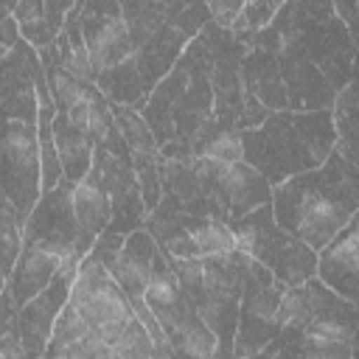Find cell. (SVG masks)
Wrapping results in <instances>:
<instances>
[{
    "instance_id": "cell-1",
    "label": "cell",
    "mask_w": 359,
    "mask_h": 359,
    "mask_svg": "<svg viewBox=\"0 0 359 359\" xmlns=\"http://www.w3.org/2000/svg\"><path fill=\"white\" fill-rule=\"evenodd\" d=\"M275 222L314 252L328 247L359 210V165L334 149L314 171L272 188Z\"/></svg>"
},
{
    "instance_id": "cell-2",
    "label": "cell",
    "mask_w": 359,
    "mask_h": 359,
    "mask_svg": "<svg viewBox=\"0 0 359 359\" xmlns=\"http://www.w3.org/2000/svg\"><path fill=\"white\" fill-rule=\"evenodd\" d=\"M244 163L258 168L269 185L314 171L337 149L334 109L272 112L258 129L241 132Z\"/></svg>"
},
{
    "instance_id": "cell-3",
    "label": "cell",
    "mask_w": 359,
    "mask_h": 359,
    "mask_svg": "<svg viewBox=\"0 0 359 359\" xmlns=\"http://www.w3.org/2000/svg\"><path fill=\"white\" fill-rule=\"evenodd\" d=\"M230 230L236 236V250L264 264L280 283L300 286L311 278H317L320 252H314L300 238L289 236L278 222L272 202L230 222Z\"/></svg>"
},
{
    "instance_id": "cell-4",
    "label": "cell",
    "mask_w": 359,
    "mask_h": 359,
    "mask_svg": "<svg viewBox=\"0 0 359 359\" xmlns=\"http://www.w3.org/2000/svg\"><path fill=\"white\" fill-rule=\"evenodd\" d=\"M286 283H280L264 264L250 258L241 306H238V334H236V356L252 359L264 348L280 339V297Z\"/></svg>"
},
{
    "instance_id": "cell-5",
    "label": "cell",
    "mask_w": 359,
    "mask_h": 359,
    "mask_svg": "<svg viewBox=\"0 0 359 359\" xmlns=\"http://www.w3.org/2000/svg\"><path fill=\"white\" fill-rule=\"evenodd\" d=\"M84 320L87 325L101 334L109 345L121 337V331L129 325V320L135 317L129 297L123 294V289L115 283V278L109 275V269L104 264H98L95 258H84L73 286H70V300H67Z\"/></svg>"
},
{
    "instance_id": "cell-6",
    "label": "cell",
    "mask_w": 359,
    "mask_h": 359,
    "mask_svg": "<svg viewBox=\"0 0 359 359\" xmlns=\"http://www.w3.org/2000/svg\"><path fill=\"white\" fill-rule=\"evenodd\" d=\"M42 154L36 123L8 121L3 135V196L20 210L22 222L42 199Z\"/></svg>"
},
{
    "instance_id": "cell-7",
    "label": "cell",
    "mask_w": 359,
    "mask_h": 359,
    "mask_svg": "<svg viewBox=\"0 0 359 359\" xmlns=\"http://www.w3.org/2000/svg\"><path fill=\"white\" fill-rule=\"evenodd\" d=\"M81 34L98 73L112 70L135 56V45L123 20V6L112 0H93L79 6Z\"/></svg>"
},
{
    "instance_id": "cell-8",
    "label": "cell",
    "mask_w": 359,
    "mask_h": 359,
    "mask_svg": "<svg viewBox=\"0 0 359 359\" xmlns=\"http://www.w3.org/2000/svg\"><path fill=\"white\" fill-rule=\"evenodd\" d=\"M70 286L73 278L56 275L53 283L45 292H39L34 300H28L11 323H3V337H17L25 359H45L53 337V325L70 300Z\"/></svg>"
},
{
    "instance_id": "cell-9",
    "label": "cell",
    "mask_w": 359,
    "mask_h": 359,
    "mask_svg": "<svg viewBox=\"0 0 359 359\" xmlns=\"http://www.w3.org/2000/svg\"><path fill=\"white\" fill-rule=\"evenodd\" d=\"M160 328L165 331L171 348L177 351L180 359H210L219 348L216 334L205 325V320L194 311V306L188 303V297H177L168 306H157L151 309Z\"/></svg>"
},
{
    "instance_id": "cell-10",
    "label": "cell",
    "mask_w": 359,
    "mask_h": 359,
    "mask_svg": "<svg viewBox=\"0 0 359 359\" xmlns=\"http://www.w3.org/2000/svg\"><path fill=\"white\" fill-rule=\"evenodd\" d=\"M311 292V323L303 328V334L331 339V342H353L359 334V306L328 289L320 278L306 280Z\"/></svg>"
},
{
    "instance_id": "cell-11",
    "label": "cell",
    "mask_w": 359,
    "mask_h": 359,
    "mask_svg": "<svg viewBox=\"0 0 359 359\" xmlns=\"http://www.w3.org/2000/svg\"><path fill=\"white\" fill-rule=\"evenodd\" d=\"M317 278L328 289L359 306V224L348 222V227L320 250Z\"/></svg>"
},
{
    "instance_id": "cell-12",
    "label": "cell",
    "mask_w": 359,
    "mask_h": 359,
    "mask_svg": "<svg viewBox=\"0 0 359 359\" xmlns=\"http://www.w3.org/2000/svg\"><path fill=\"white\" fill-rule=\"evenodd\" d=\"M157 255H160V247L149 230H135L126 236L118 258L109 266V275L115 278V283L123 289V294L129 300L146 297Z\"/></svg>"
},
{
    "instance_id": "cell-13",
    "label": "cell",
    "mask_w": 359,
    "mask_h": 359,
    "mask_svg": "<svg viewBox=\"0 0 359 359\" xmlns=\"http://www.w3.org/2000/svg\"><path fill=\"white\" fill-rule=\"evenodd\" d=\"M59 269H62V255H56L45 247H36V244H22L20 261L11 272V278L3 280V289L22 309L28 300H34L39 292H45L53 283Z\"/></svg>"
},
{
    "instance_id": "cell-14",
    "label": "cell",
    "mask_w": 359,
    "mask_h": 359,
    "mask_svg": "<svg viewBox=\"0 0 359 359\" xmlns=\"http://www.w3.org/2000/svg\"><path fill=\"white\" fill-rule=\"evenodd\" d=\"M272 202V185L269 180L252 168L250 163H233L227 165V174H224V185H222V194H219V205L222 210L233 219H241L264 205Z\"/></svg>"
},
{
    "instance_id": "cell-15",
    "label": "cell",
    "mask_w": 359,
    "mask_h": 359,
    "mask_svg": "<svg viewBox=\"0 0 359 359\" xmlns=\"http://www.w3.org/2000/svg\"><path fill=\"white\" fill-rule=\"evenodd\" d=\"M73 210H76V219H79L81 233L90 236V238H95V241L112 224V199H109V191L104 188V182L98 180V174L93 168L73 188Z\"/></svg>"
},
{
    "instance_id": "cell-16",
    "label": "cell",
    "mask_w": 359,
    "mask_h": 359,
    "mask_svg": "<svg viewBox=\"0 0 359 359\" xmlns=\"http://www.w3.org/2000/svg\"><path fill=\"white\" fill-rule=\"evenodd\" d=\"M53 140H56V151H59V160H62V168H65V180L76 188L93 168L95 143L79 126H73L70 118L62 115V112L53 121Z\"/></svg>"
},
{
    "instance_id": "cell-17",
    "label": "cell",
    "mask_w": 359,
    "mask_h": 359,
    "mask_svg": "<svg viewBox=\"0 0 359 359\" xmlns=\"http://www.w3.org/2000/svg\"><path fill=\"white\" fill-rule=\"evenodd\" d=\"M95 87L107 95L109 104H121V107H132V109L146 107V98H149V93H151V90L146 87L140 70H137L135 56H132L129 62L112 67V70L98 73Z\"/></svg>"
},
{
    "instance_id": "cell-18",
    "label": "cell",
    "mask_w": 359,
    "mask_h": 359,
    "mask_svg": "<svg viewBox=\"0 0 359 359\" xmlns=\"http://www.w3.org/2000/svg\"><path fill=\"white\" fill-rule=\"evenodd\" d=\"M177 222L191 233V238L196 241L202 258L224 255V252H233V250H236V236H233V230H230V222H224V219L180 213Z\"/></svg>"
},
{
    "instance_id": "cell-19",
    "label": "cell",
    "mask_w": 359,
    "mask_h": 359,
    "mask_svg": "<svg viewBox=\"0 0 359 359\" xmlns=\"http://www.w3.org/2000/svg\"><path fill=\"white\" fill-rule=\"evenodd\" d=\"M275 359H353V342H331L303 331H283L280 353Z\"/></svg>"
},
{
    "instance_id": "cell-20",
    "label": "cell",
    "mask_w": 359,
    "mask_h": 359,
    "mask_svg": "<svg viewBox=\"0 0 359 359\" xmlns=\"http://www.w3.org/2000/svg\"><path fill=\"white\" fill-rule=\"evenodd\" d=\"M22 216L20 210L3 196L0 199V272H3V280L11 278L17 261H20V252H22Z\"/></svg>"
},
{
    "instance_id": "cell-21",
    "label": "cell",
    "mask_w": 359,
    "mask_h": 359,
    "mask_svg": "<svg viewBox=\"0 0 359 359\" xmlns=\"http://www.w3.org/2000/svg\"><path fill=\"white\" fill-rule=\"evenodd\" d=\"M109 112H112V118H115V126H118L123 143H126L132 151L160 154V143H157L151 126L137 115V109L121 107V104H109Z\"/></svg>"
},
{
    "instance_id": "cell-22",
    "label": "cell",
    "mask_w": 359,
    "mask_h": 359,
    "mask_svg": "<svg viewBox=\"0 0 359 359\" xmlns=\"http://www.w3.org/2000/svg\"><path fill=\"white\" fill-rule=\"evenodd\" d=\"M112 351H115V359H154L151 334H149V328L137 317L129 320V325L112 342Z\"/></svg>"
},
{
    "instance_id": "cell-23",
    "label": "cell",
    "mask_w": 359,
    "mask_h": 359,
    "mask_svg": "<svg viewBox=\"0 0 359 359\" xmlns=\"http://www.w3.org/2000/svg\"><path fill=\"white\" fill-rule=\"evenodd\" d=\"M90 331H93V328L87 325V320L67 303V306L62 309L56 325H53V337H50V345H48V353H45V356H56L59 351H65L67 345L79 342V339L87 337Z\"/></svg>"
},
{
    "instance_id": "cell-24",
    "label": "cell",
    "mask_w": 359,
    "mask_h": 359,
    "mask_svg": "<svg viewBox=\"0 0 359 359\" xmlns=\"http://www.w3.org/2000/svg\"><path fill=\"white\" fill-rule=\"evenodd\" d=\"M196 154L202 157H213L219 163H241L244 160V140H241V132L236 129H219L216 135H210L205 143L196 146Z\"/></svg>"
},
{
    "instance_id": "cell-25",
    "label": "cell",
    "mask_w": 359,
    "mask_h": 359,
    "mask_svg": "<svg viewBox=\"0 0 359 359\" xmlns=\"http://www.w3.org/2000/svg\"><path fill=\"white\" fill-rule=\"evenodd\" d=\"M280 11V3H244L238 20L233 22V34L238 39H252L255 34H261L264 28L272 25V20L278 17Z\"/></svg>"
},
{
    "instance_id": "cell-26",
    "label": "cell",
    "mask_w": 359,
    "mask_h": 359,
    "mask_svg": "<svg viewBox=\"0 0 359 359\" xmlns=\"http://www.w3.org/2000/svg\"><path fill=\"white\" fill-rule=\"evenodd\" d=\"M56 356H59V359H115V351H112V345H109L101 334L90 331L87 337H81L79 342L67 345V348L59 351Z\"/></svg>"
},
{
    "instance_id": "cell-27",
    "label": "cell",
    "mask_w": 359,
    "mask_h": 359,
    "mask_svg": "<svg viewBox=\"0 0 359 359\" xmlns=\"http://www.w3.org/2000/svg\"><path fill=\"white\" fill-rule=\"evenodd\" d=\"M244 3H233V0H224V3H208V11H210V22H216L219 28L230 31L233 22L238 20Z\"/></svg>"
},
{
    "instance_id": "cell-28",
    "label": "cell",
    "mask_w": 359,
    "mask_h": 359,
    "mask_svg": "<svg viewBox=\"0 0 359 359\" xmlns=\"http://www.w3.org/2000/svg\"><path fill=\"white\" fill-rule=\"evenodd\" d=\"M236 359H238V356H236Z\"/></svg>"
}]
</instances>
